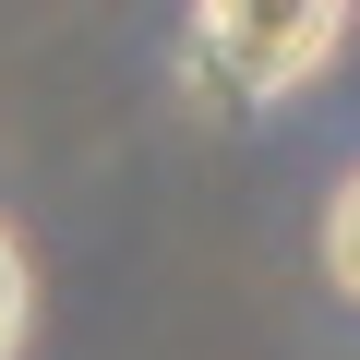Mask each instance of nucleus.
Listing matches in <instances>:
<instances>
[{
	"mask_svg": "<svg viewBox=\"0 0 360 360\" xmlns=\"http://www.w3.org/2000/svg\"><path fill=\"white\" fill-rule=\"evenodd\" d=\"M193 37L240 96H288L336 60L348 37V0H193Z\"/></svg>",
	"mask_w": 360,
	"mask_h": 360,
	"instance_id": "f257e3e1",
	"label": "nucleus"
},
{
	"mask_svg": "<svg viewBox=\"0 0 360 360\" xmlns=\"http://www.w3.org/2000/svg\"><path fill=\"white\" fill-rule=\"evenodd\" d=\"M324 276L360 300V168L336 180V205H324Z\"/></svg>",
	"mask_w": 360,
	"mask_h": 360,
	"instance_id": "f03ea898",
	"label": "nucleus"
},
{
	"mask_svg": "<svg viewBox=\"0 0 360 360\" xmlns=\"http://www.w3.org/2000/svg\"><path fill=\"white\" fill-rule=\"evenodd\" d=\"M13 348H25V240L0 229V360H13Z\"/></svg>",
	"mask_w": 360,
	"mask_h": 360,
	"instance_id": "7ed1b4c3",
	"label": "nucleus"
}]
</instances>
